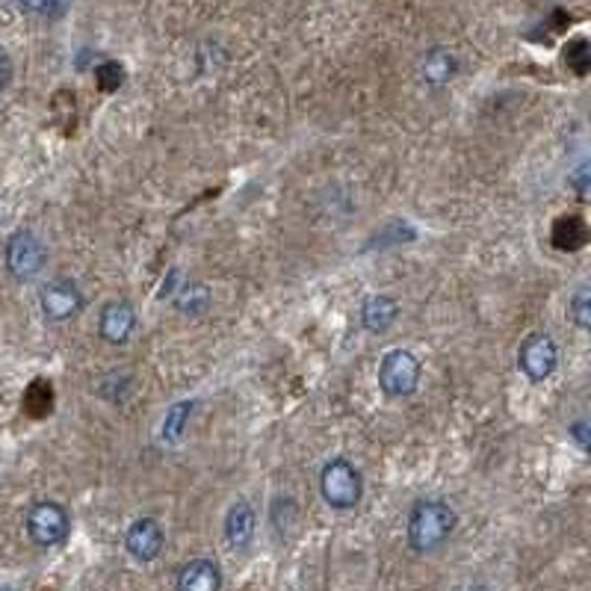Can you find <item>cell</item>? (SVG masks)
I'll return each instance as SVG.
<instances>
[{"label":"cell","instance_id":"obj_19","mask_svg":"<svg viewBox=\"0 0 591 591\" xmlns=\"http://www.w3.org/2000/svg\"><path fill=\"white\" fill-rule=\"evenodd\" d=\"M12 80V63H10V56H7V51H0V92L10 86Z\"/></svg>","mask_w":591,"mask_h":591},{"label":"cell","instance_id":"obj_10","mask_svg":"<svg viewBox=\"0 0 591 591\" xmlns=\"http://www.w3.org/2000/svg\"><path fill=\"white\" fill-rule=\"evenodd\" d=\"M254 527H257V515L249 500H237L228 515H225V541L234 550H246L254 539Z\"/></svg>","mask_w":591,"mask_h":591},{"label":"cell","instance_id":"obj_4","mask_svg":"<svg viewBox=\"0 0 591 591\" xmlns=\"http://www.w3.org/2000/svg\"><path fill=\"white\" fill-rule=\"evenodd\" d=\"M379 388L388 397H412L420 388V361L408 349L385 352L379 364Z\"/></svg>","mask_w":591,"mask_h":591},{"label":"cell","instance_id":"obj_15","mask_svg":"<svg viewBox=\"0 0 591 591\" xmlns=\"http://www.w3.org/2000/svg\"><path fill=\"white\" fill-rule=\"evenodd\" d=\"M22 12H30V15H42V18H56L68 10L72 0H12Z\"/></svg>","mask_w":591,"mask_h":591},{"label":"cell","instance_id":"obj_20","mask_svg":"<svg viewBox=\"0 0 591 591\" xmlns=\"http://www.w3.org/2000/svg\"><path fill=\"white\" fill-rule=\"evenodd\" d=\"M574 184H577V192H580V196H586V190H589V166H586V163H582L580 166V172H577V175H574Z\"/></svg>","mask_w":591,"mask_h":591},{"label":"cell","instance_id":"obj_17","mask_svg":"<svg viewBox=\"0 0 591 591\" xmlns=\"http://www.w3.org/2000/svg\"><path fill=\"white\" fill-rule=\"evenodd\" d=\"M211 302V293L204 285H187L184 293L178 296V307L180 311H204Z\"/></svg>","mask_w":591,"mask_h":591},{"label":"cell","instance_id":"obj_1","mask_svg":"<svg viewBox=\"0 0 591 591\" xmlns=\"http://www.w3.org/2000/svg\"><path fill=\"white\" fill-rule=\"evenodd\" d=\"M458 515L450 503L443 500H420L414 503L405 520V539L414 553H435L447 544V539L455 532Z\"/></svg>","mask_w":591,"mask_h":591},{"label":"cell","instance_id":"obj_14","mask_svg":"<svg viewBox=\"0 0 591 591\" xmlns=\"http://www.w3.org/2000/svg\"><path fill=\"white\" fill-rule=\"evenodd\" d=\"M192 408H196V402L192 400H180L172 405L169 412H166V417H163V441H180V435H184V429H187V423H190V414Z\"/></svg>","mask_w":591,"mask_h":591},{"label":"cell","instance_id":"obj_18","mask_svg":"<svg viewBox=\"0 0 591 591\" xmlns=\"http://www.w3.org/2000/svg\"><path fill=\"white\" fill-rule=\"evenodd\" d=\"M570 438L580 443L582 453H589V426H586V420H577L570 426Z\"/></svg>","mask_w":591,"mask_h":591},{"label":"cell","instance_id":"obj_7","mask_svg":"<svg viewBox=\"0 0 591 591\" xmlns=\"http://www.w3.org/2000/svg\"><path fill=\"white\" fill-rule=\"evenodd\" d=\"M39 305L45 319L51 323H68L84 311V293L72 278H53L39 290Z\"/></svg>","mask_w":591,"mask_h":591},{"label":"cell","instance_id":"obj_8","mask_svg":"<svg viewBox=\"0 0 591 591\" xmlns=\"http://www.w3.org/2000/svg\"><path fill=\"white\" fill-rule=\"evenodd\" d=\"M163 544H166V536L154 517H139L125 532V550L130 553V559L142 562V565L158 559L163 553Z\"/></svg>","mask_w":591,"mask_h":591},{"label":"cell","instance_id":"obj_12","mask_svg":"<svg viewBox=\"0 0 591 591\" xmlns=\"http://www.w3.org/2000/svg\"><path fill=\"white\" fill-rule=\"evenodd\" d=\"M400 317V302L393 296H369L361 305V323L373 335H385Z\"/></svg>","mask_w":591,"mask_h":591},{"label":"cell","instance_id":"obj_9","mask_svg":"<svg viewBox=\"0 0 591 591\" xmlns=\"http://www.w3.org/2000/svg\"><path fill=\"white\" fill-rule=\"evenodd\" d=\"M134 326H137V311L130 302L118 299V302H106L98 314V335L110 347H122L134 335Z\"/></svg>","mask_w":591,"mask_h":591},{"label":"cell","instance_id":"obj_16","mask_svg":"<svg viewBox=\"0 0 591 591\" xmlns=\"http://www.w3.org/2000/svg\"><path fill=\"white\" fill-rule=\"evenodd\" d=\"M568 314H570V319H574V326L580 328V331H589V326H591V293H589V287H580V290L574 293V299H570Z\"/></svg>","mask_w":591,"mask_h":591},{"label":"cell","instance_id":"obj_6","mask_svg":"<svg viewBox=\"0 0 591 591\" xmlns=\"http://www.w3.org/2000/svg\"><path fill=\"white\" fill-rule=\"evenodd\" d=\"M556 364H559V349L553 343L550 335L544 331H536L529 335L520 349H517V367L524 369V376L529 381H544L556 373Z\"/></svg>","mask_w":591,"mask_h":591},{"label":"cell","instance_id":"obj_11","mask_svg":"<svg viewBox=\"0 0 591 591\" xmlns=\"http://www.w3.org/2000/svg\"><path fill=\"white\" fill-rule=\"evenodd\" d=\"M222 570L213 559H192L178 570L175 586L180 591H219L222 589Z\"/></svg>","mask_w":591,"mask_h":591},{"label":"cell","instance_id":"obj_3","mask_svg":"<svg viewBox=\"0 0 591 591\" xmlns=\"http://www.w3.org/2000/svg\"><path fill=\"white\" fill-rule=\"evenodd\" d=\"M27 536L36 548H60L72 536V515L56 500H39L27 512Z\"/></svg>","mask_w":591,"mask_h":591},{"label":"cell","instance_id":"obj_5","mask_svg":"<svg viewBox=\"0 0 591 591\" xmlns=\"http://www.w3.org/2000/svg\"><path fill=\"white\" fill-rule=\"evenodd\" d=\"M48 252L33 231H15L7 240V269L15 281H33L45 269Z\"/></svg>","mask_w":591,"mask_h":591},{"label":"cell","instance_id":"obj_13","mask_svg":"<svg viewBox=\"0 0 591 591\" xmlns=\"http://www.w3.org/2000/svg\"><path fill=\"white\" fill-rule=\"evenodd\" d=\"M455 68H458V63H455V56L447 48H432V51L423 56V80L432 86H441L447 84V80H453Z\"/></svg>","mask_w":591,"mask_h":591},{"label":"cell","instance_id":"obj_2","mask_svg":"<svg viewBox=\"0 0 591 591\" xmlns=\"http://www.w3.org/2000/svg\"><path fill=\"white\" fill-rule=\"evenodd\" d=\"M319 494L331 508H355L364 496V479L361 470L347 458H331L319 474Z\"/></svg>","mask_w":591,"mask_h":591}]
</instances>
